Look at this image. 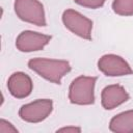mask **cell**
<instances>
[{"mask_svg":"<svg viewBox=\"0 0 133 133\" xmlns=\"http://www.w3.org/2000/svg\"><path fill=\"white\" fill-rule=\"evenodd\" d=\"M78 3L80 4H84V5H89L90 3V0H76ZM104 0H92L91 1V6H97V5H101L102 2Z\"/></svg>","mask_w":133,"mask_h":133,"instance_id":"6da1fadb","label":"cell"}]
</instances>
